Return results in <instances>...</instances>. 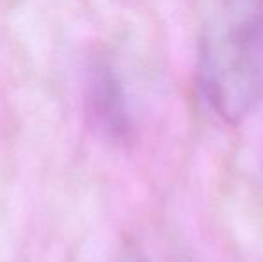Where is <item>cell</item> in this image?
Segmentation results:
<instances>
[{
	"mask_svg": "<svg viewBox=\"0 0 263 262\" xmlns=\"http://www.w3.org/2000/svg\"><path fill=\"white\" fill-rule=\"evenodd\" d=\"M199 88L228 123L263 99V0H218L199 43Z\"/></svg>",
	"mask_w": 263,
	"mask_h": 262,
	"instance_id": "6da1fadb",
	"label": "cell"
},
{
	"mask_svg": "<svg viewBox=\"0 0 263 262\" xmlns=\"http://www.w3.org/2000/svg\"><path fill=\"white\" fill-rule=\"evenodd\" d=\"M86 108L93 130L106 140L122 144L133 135V115L120 77L113 66L99 61L90 68Z\"/></svg>",
	"mask_w": 263,
	"mask_h": 262,
	"instance_id": "7a4b0ae2",
	"label": "cell"
},
{
	"mask_svg": "<svg viewBox=\"0 0 263 262\" xmlns=\"http://www.w3.org/2000/svg\"><path fill=\"white\" fill-rule=\"evenodd\" d=\"M124 262H145V260H143L142 257H138V255H129Z\"/></svg>",
	"mask_w": 263,
	"mask_h": 262,
	"instance_id": "3957f363",
	"label": "cell"
}]
</instances>
